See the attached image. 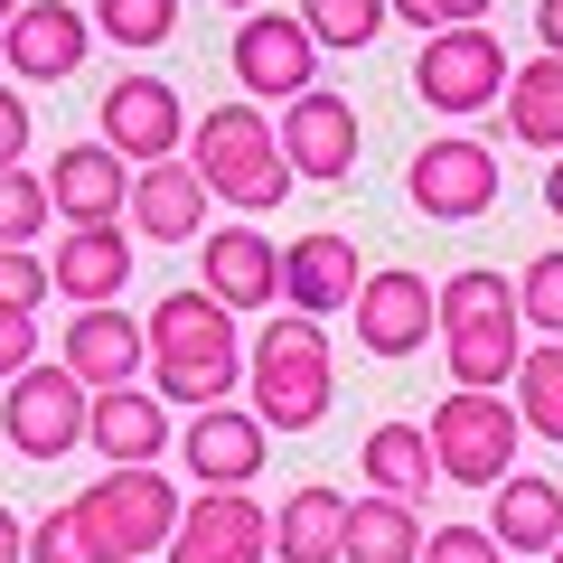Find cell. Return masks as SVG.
<instances>
[{
	"instance_id": "6da1fadb",
	"label": "cell",
	"mask_w": 563,
	"mask_h": 563,
	"mask_svg": "<svg viewBox=\"0 0 563 563\" xmlns=\"http://www.w3.org/2000/svg\"><path fill=\"white\" fill-rule=\"evenodd\" d=\"M151 395L161 404H235L244 385V339H235V310L207 291V282H179L151 301Z\"/></svg>"
},
{
	"instance_id": "7a4b0ae2",
	"label": "cell",
	"mask_w": 563,
	"mask_h": 563,
	"mask_svg": "<svg viewBox=\"0 0 563 563\" xmlns=\"http://www.w3.org/2000/svg\"><path fill=\"white\" fill-rule=\"evenodd\" d=\"M244 395H254L263 432H310L339 404V357H329V329L301 310H273L263 339L244 347Z\"/></svg>"
},
{
	"instance_id": "3957f363",
	"label": "cell",
	"mask_w": 563,
	"mask_h": 563,
	"mask_svg": "<svg viewBox=\"0 0 563 563\" xmlns=\"http://www.w3.org/2000/svg\"><path fill=\"white\" fill-rule=\"evenodd\" d=\"M188 161H198L207 198L244 207V217L291 198V161H282V132L263 103H207V122H188Z\"/></svg>"
},
{
	"instance_id": "277c9868",
	"label": "cell",
	"mask_w": 563,
	"mask_h": 563,
	"mask_svg": "<svg viewBox=\"0 0 563 563\" xmlns=\"http://www.w3.org/2000/svg\"><path fill=\"white\" fill-rule=\"evenodd\" d=\"M179 507L188 498L161 479V461H122L95 488H76V526L103 563H161L169 536H179Z\"/></svg>"
},
{
	"instance_id": "5b68a950",
	"label": "cell",
	"mask_w": 563,
	"mask_h": 563,
	"mask_svg": "<svg viewBox=\"0 0 563 563\" xmlns=\"http://www.w3.org/2000/svg\"><path fill=\"white\" fill-rule=\"evenodd\" d=\"M422 432H432V470H442L451 488H498L507 470H517V442H526L517 404L507 395H470V385H451Z\"/></svg>"
},
{
	"instance_id": "8992f818",
	"label": "cell",
	"mask_w": 563,
	"mask_h": 563,
	"mask_svg": "<svg viewBox=\"0 0 563 563\" xmlns=\"http://www.w3.org/2000/svg\"><path fill=\"white\" fill-rule=\"evenodd\" d=\"M507 47L488 38V20L479 29H432L422 38V57H413V95L432 103V113H451V122H470V113H488V103L507 95Z\"/></svg>"
},
{
	"instance_id": "52a82bcc",
	"label": "cell",
	"mask_w": 563,
	"mask_h": 563,
	"mask_svg": "<svg viewBox=\"0 0 563 563\" xmlns=\"http://www.w3.org/2000/svg\"><path fill=\"white\" fill-rule=\"evenodd\" d=\"M85 422H95V395H85L57 357H38L29 376H10V395H0V432H10L20 461H66V451L85 442Z\"/></svg>"
},
{
	"instance_id": "ba28073f",
	"label": "cell",
	"mask_w": 563,
	"mask_h": 563,
	"mask_svg": "<svg viewBox=\"0 0 563 563\" xmlns=\"http://www.w3.org/2000/svg\"><path fill=\"white\" fill-rule=\"evenodd\" d=\"M404 188H413V207L432 225H470L498 207V151L479 132H432L413 151V169H404Z\"/></svg>"
},
{
	"instance_id": "9c48e42d",
	"label": "cell",
	"mask_w": 563,
	"mask_h": 563,
	"mask_svg": "<svg viewBox=\"0 0 563 563\" xmlns=\"http://www.w3.org/2000/svg\"><path fill=\"white\" fill-rule=\"evenodd\" d=\"M161 563H273V507L254 488H198Z\"/></svg>"
},
{
	"instance_id": "30bf717a",
	"label": "cell",
	"mask_w": 563,
	"mask_h": 563,
	"mask_svg": "<svg viewBox=\"0 0 563 563\" xmlns=\"http://www.w3.org/2000/svg\"><path fill=\"white\" fill-rule=\"evenodd\" d=\"M235 76L254 103H291L320 85V38L301 29V10H244L235 29Z\"/></svg>"
},
{
	"instance_id": "8fae6325",
	"label": "cell",
	"mask_w": 563,
	"mask_h": 563,
	"mask_svg": "<svg viewBox=\"0 0 563 563\" xmlns=\"http://www.w3.org/2000/svg\"><path fill=\"white\" fill-rule=\"evenodd\" d=\"M95 141H113V151H122L132 169L179 161V151H188V103L169 95V76H122V85H103Z\"/></svg>"
},
{
	"instance_id": "7c38bea8",
	"label": "cell",
	"mask_w": 563,
	"mask_h": 563,
	"mask_svg": "<svg viewBox=\"0 0 563 563\" xmlns=\"http://www.w3.org/2000/svg\"><path fill=\"white\" fill-rule=\"evenodd\" d=\"M263 451H273V432H263L254 404H198V413L179 422V461H188L198 488H254Z\"/></svg>"
},
{
	"instance_id": "4fadbf2b",
	"label": "cell",
	"mask_w": 563,
	"mask_h": 563,
	"mask_svg": "<svg viewBox=\"0 0 563 563\" xmlns=\"http://www.w3.org/2000/svg\"><path fill=\"white\" fill-rule=\"evenodd\" d=\"M282 161H291V179H347L357 169V103L347 95H329V85H310V95H291L282 103Z\"/></svg>"
},
{
	"instance_id": "5bb4252c",
	"label": "cell",
	"mask_w": 563,
	"mask_h": 563,
	"mask_svg": "<svg viewBox=\"0 0 563 563\" xmlns=\"http://www.w3.org/2000/svg\"><path fill=\"white\" fill-rule=\"evenodd\" d=\"M95 47V20H85L76 0H20V20L0 29V57L20 85H66Z\"/></svg>"
},
{
	"instance_id": "9a60e30c",
	"label": "cell",
	"mask_w": 563,
	"mask_h": 563,
	"mask_svg": "<svg viewBox=\"0 0 563 563\" xmlns=\"http://www.w3.org/2000/svg\"><path fill=\"white\" fill-rule=\"evenodd\" d=\"M432 291L442 282L422 273H366L357 282V347L366 357H413V347H432V329H442V310H432Z\"/></svg>"
},
{
	"instance_id": "2e32d148",
	"label": "cell",
	"mask_w": 563,
	"mask_h": 563,
	"mask_svg": "<svg viewBox=\"0 0 563 563\" xmlns=\"http://www.w3.org/2000/svg\"><path fill=\"white\" fill-rule=\"evenodd\" d=\"M57 366L85 385V395H113V385H141V366H151V329H141L132 310L95 301V310H76V329H66Z\"/></svg>"
},
{
	"instance_id": "e0dca14e",
	"label": "cell",
	"mask_w": 563,
	"mask_h": 563,
	"mask_svg": "<svg viewBox=\"0 0 563 563\" xmlns=\"http://www.w3.org/2000/svg\"><path fill=\"white\" fill-rule=\"evenodd\" d=\"M357 244L339 225H310V235L282 244V310H301V320H329V310L357 301Z\"/></svg>"
},
{
	"instance_id": "ac0fdd59",
	"label": "cell",
	"mask_w": 563,
	"mask_h": 563,
	"mask_svg": "<svg viewBox=\"0 0 563 563\" xmlns=\"http://www.w3.org/2000/svg\"><path fill=\"white\" fill-rule=\"evenodd\" d=\"M47 207H57L66 225H122V207H132V161H122L113 141H76V151H57V169H47Z\"/></svg>"
},
{
	"instance_id": "d6986e66",
	"label": "cell",
	"mask_w": 563,
	"mask_h": 563,
	"mask_svg": "<svg viewBox=\"0 0 563 563\" xmlns=\"http://www.w3.org/2000/svg\"><path fill=\"white\" fill-rule=\"evenodd\" d=\"M207 291H217L225 310H273L282 301V244L263 235L254 217H235V225H207Z\"/></svg>"
},
{
	"instance_id": "ffe728a7",
	"label": "cell",
	"mask_w": 563,
	"mask_h": 563,
	"mask_svg": "<svg viewBox=\"0 0 563 563\" xmlns=\"http://www.w3.org/2000/svg\"><path fill=\"white\" fill-rule=\"evenodd\" d=\"M132 235H151V244H198L207 235V179H198V161H151V169H132Z\"/></svg>"
},
{
	"instance_id": "44dd1931",
	"label": "cell",
	"mask_w": 563,
	"mask_h": 563,
	"mask_svg": "<svg viewBox=\"0 0 563 563\" xmlns=\"http://www.w3.org/2000/svg\"><path fill=\"white\" fill-rule=\"evenodd\" d=\"M488 536H498L507 554H554V544H563V479H544V470H507V479L488 488Z\"/></svg>"
},
{
	"instance_id": "7402d4cb",
	"label": "cell",
	"mask_w": 563,
	"mask_h": 563,
	"mask_svg": "<svg viewBox=\"0 0 563 563\" xmlns=\"http://www.w3.org/2000/svg\"><path fill=\"white\" fill-rule=\"evenodd\" d=\"M85 442L103 451V470H122V461H161L179 432H169V404L151 395V385H113V395H95V422H85Z\"/></svg>"
},
{
	"instance_id": "603a6c76",
	"label": "cell",
	"mask_w": 563,
	"mask_h": 563,
	"mask_svg": "<svg viewBox=\"0 0 563 563\" xmlns=\"http://www.w3.org/2000/svg\"><path fill=\"white\" fill-rule=\"evenodd\" d=\"M47 273H57V291L76 310H95V301H113L122 282H132V235H122V225H76Z\"/></svg>"
},
{
	"instance_id": "cb8c5ba5",
	"label": "cell",
	"mask_w": 563,
	"mask_h": 563,
	"mask_svg": "<svg viewBox=\"0 0 563 563\" xmlns=\"http://www.w3.org/2000/svg\"><path fill=\"white\" fill-rule=\"evenodd\" d=\"M273 554L282 563H347V498L339 488H291L282 498V517H273Z\"/></svg>"
},
{
	"instance_id": "d4e9b609",
	"label": "cell",
	"mask_w": 563,
	"mask_h": 563,
	"mask_svg": "<svg viewBox=\"0 0 563 563\" xmlns=\"http://www.w3.org/2000/svg\"><path fill=\"white\" fill-rule=\"evenodd\" d=\"M517 357H526V320H479V329H451L442 339L451 385H470V395H507L517 385Z\"/></svg>"
},
{
	"instance_id": "484cf974",
	"label": "cell",
	"mask_w": 563,
	"mask_h": 563,
	"mask_svg": "<svg viewBox=\"0 0 563 563\" xmlns=\"http://www.w3.org/2000/svg\"><path fill=\"white\" fill-rule=\"evenodd\" d=\"M413 554H422L413 498H385V488L347 498V563H413Z\"/></svg>"
},
{
	"instance_id": "4316f807",
	"label": "cell",
	"mask_w": 563,
	"mask_h": 563,
	"mask_svg": "<svg viewBox=\"0 0 563 563\" xmlns=\"http://www.w3.org/2000/svg\"><path fill=\"white\" fill-rule=\"evenodd\" d=\"M507 132L526 151H563V57H526L507 76Z\"/></svg>"
},
{
	"instance_id": "83f0119b",
	"label": "cell",
	"mask_w": 563,
	"mask_h": 563,
	"mask_svg": "<svg viewBox=\"0 0 563 563\" xmlns=\"http://www.w3.org/2000/svg\"><path fill=\"white\" fill-rule=\"evenodd\" d=\"M432 432L422 422H385V432H366V488H385V498H432Z\"/></svg>"
},
{
	"instance_id": "f1b7e54d",
	"label": "cell",
	"mask_w": 563,
	"mask_h": 563,
	"mask_svg": "<svg viewBox=\"0 0 563 563\" xmlns=\"http://www.w3.org/2000/svg\"><path fill=\"white\" fill-rule=\"evenodd\" d=\"M517 422L536 442H563V339H544V347L517 357Z\"/></svg>"
},
{
	"instance_id": "f546056e",
	"label": "cell",
	"mask_w": 563,
	"mask_h": 563,
	"mask_svg": "<svg viewBox=\"0 0 563 563\" xmlns=\"http://www.w3.org/2000/svg\"><path fill=\"white\" fill-rule=\"evenodd\" d=\"M85 20H95V29H103L113 47L151 57V47H169V38H179V0H95Z\"/></svg>"
},
{
	"instance_id": "4dcf8cb0",
	"label": "cell",
	"mask_w": 563,
	"mask_h": 563,
	"mask_svg": "<svg viewBox=\"0 0 563 563\" xmlns=\"http://www.w3.org/2000/svg\"><path fill=\"white\" fill-rule=\"evenodd\" d=\"M432 310H442V339H451V329H479V320H517V291H507V273H451L432 291Z\"/></svg>"
},
{
	"instance_id": "1f68e13d",
	"label": "cell",
	"mask_w": 563,
	"mask_h": 563,
	"mask_svg": "<svg viewBox=\"0 0 563 563\" xmlns=\"http://www.w3.org/2000/svg\"><path fill=\"white\" fill-rule=\"evenodd\" d=\"M385 20H395L385 0H301V29H310L320 47H329V57H357V47L376 38Z\"/></svg>"
},
{
	"instance_id": "d6a6232c",
	"label": "cell",
	"mask_w": 563,
	"mask_h": 563,
	"mask_svg": "<svg viewBox=\"0 0 563 563\" xmlns=\"http://www.w3.org/2000/svg\"><path fill=\"white\" fill-rule=\"evenodd\" d=\"M47 179L38 169H0V244H38L47 235Z\"/></svg>"
},
{
	"instance_id": "836d02e7",
	"label": "cell",
	"mask_w": 563,
	"mask_h": 563,
	"mask_svg": "<svg viewBox=\"0 0 563 563\" xmlns=\"http://www.w3.org/2000/svg\"><path fill=\"white\" fill-rule=\"evenodd\" d=\"M517 320L544 329V339H563V244L526 263V282H517Z\"/></svg>"
},
{
	"instance_id": "e575fe53",
	"label": "cell",
	"mask_w": 563,
	"mask_h": 563,
	"mask_svg": "<svg viewBox=\"0 0 563 563\" xmlns=\"http://www.w3.org/2000/svg\"><path fill=\"white\" fill-rule=\"evenodd\" d=\"M29 563H103V554H95V544H85L76 507H47V517L29 526Z\"/></svg>"
},
{
	"instance_id": "d590c367",
	"label": "cell",
	"mask_w": 563,
	"mask_h": 563,
	"mask_svg": "<svg viewBox=\"0 0 563 563\" xmlns=\"http://www.w3.org/2000/svg\"><path fill=\"white\" fill-rule=\"evenodd\" d=\"M413 563H507V544L488 536V526H432Z\"/></svg>"
},
{
	"instance_id": "8d00e7d4",
	"label": "cell",
	"mask_w": 563,
	"mask_h": 563,
	"mask_svg": "<svg viewBox=\"0 0 563 563\" xmlns=\"http://www.w3.org/2000/svg\"><path fill=\"white\" fill-rule=\"evenodd\" d=\"M47 291H57V273H47L29 244H0V301H10V310H38Z\"/></svg>"
},
{
	"instance_id": "74e56055",
	"label": "cell",
	"mask_w": 563,
	"mask_h": 563,
	"mask_svg": "<svg viewBox=\"0 0 563 563\" xmlns=\"http://www.w3.org/2000/svg\"><path fill=\"white\" fill-rule=\"evenodd\" d=\"M385 10L413 20L422 38H432V29H479V20H488V0H385Z\"/></svg>"
},
{
	"instance_id": "f35d334b",
	"label": "cell",
	"mask_w": 563,
	"mask_h": 563,
	"mask_svg": "<svg viewBox=\"0 0 563 563\" xmlns=\"http://www.w3.org/2000/svg\"><path fill=\"white\" fill-rule=\"evenodd\" d=\"M38 366V310H10L0 301V385Z\"/></svg>"
},
{
	"instance_id": "ab89813d",
	"label": "cell",
	"mask_w": 563,
	"mask_h": 563,
	"mask_svg": "<svg viewBox=\"0 0 563 563\" xmlns=\"http://www.w3.org/2000/svg\"><path fill=\"white\" fill-rule=\"evenodd\" d=\"M0 169H29V95L0 85Z\"/></svg>"
},
{
	"instance_id": "60d3db41",
	"label": "cell",
	"mask_w": 563,
	"mask_h": 563,
	"mask_svg": "<svg viewBox=\"0 0 563 563\" xmlns=\"http://www.w3.org/2000/svg\"><path fill=\"white\" fill-rule=\"evenodd\" d=\"M536 47H544V57H563V0H536Z\"/></svg>"
},
{
	"instance_id": "b9f144b4",
	"label": "cell",
	"mask_w": 563,
	"mask_h": 563,
	"mask_svg": "<svg viewBox=\"0 0 563 563\" xmlns=\"http://www.w3.org/2000/svg\"><path fill=\"white\" fill-rule=\"evenodd\" d=\"M0 563H29V526H20V507H0Z\"/></svg>"
},
{
	"instance_id": "7bdbcfd3",
	"label": "cell",
	"mask_w": 563,
	"mask_h": 563,
	"mask_svg": "<svg viewBox=\"0 0 563 563\" xmlns=\"http://www.w3.org/2000/svg\"><path fill=\"white\" fill-rule=\"evenodd\" d=\"M544 207L563 217V151H554V169H544Z\"/></svg>"
},
{
	"instance_id": "ee69618b",
	"label": "cell",
	"mask_w": 563,
	"mask_h": 563,
	"mask_svg": "<svg viewBox=\"0 0 563 563\" xmlns=\"http://www.w3.org/2000/svg\"><path fill=\"white\" fill-rule=\"evenodd\" d=\"M10 20H20V0H0V29H10Z\"/></svg>"
},
{
	"instance_id": "f6af8a7d",
	"label": "cell",
	"mask_w": 563,
	"mask_h": 563,
	"mask_svg": "<svg viewBox=\"0 0 563 563\" xmlns=\"http://www.w3.org/2000/svg\"><path fill=\"white\" fill-rule=\"evenodd\" d=\"M225 10H263V0H225Z\"/></svg>"
},
{
	"instance_id": "bcb514c9",
	"label": "cell",
	"mask_w": 563,
	"mask_h": 563,
	"mask_svg": "<svg viewBox=\"0 0 563 563\" xmlns=\"http://www.w3.org/2000/svg\"><path fill=\"white\" fill-rule=\"evenodd\" d=\"M544 563H563V544H554V554H544Z\"/></svg>"
}]
</instances>
